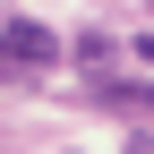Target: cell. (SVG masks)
Returning a JSON list of instances; mask_svg holds the SVG:
<instances>
[{"label":"cell","mask_w":154,"mask_h":154,"mask_svg":"<svg viewBox=\"0 0 154 154\" xmlns=\"http://www.w3.org/2000/svg\"><path fill=\"white\" fill-rule=\"evenodd\" d=\"M0 77H17V60H9V51H0Z\"/></svg>","instance_id":"3957f363"},{"label":"cell","mask_w":154,"mask_h":154,"mask_svg":"<svg viewBox=\"0 0 154 154\" xmlns=\"http://www.w3.org/2000/svg\"><path fill=\"white\" fill-rule=\"evenodd\" d=\"M137 60H146V69H154V34H137Z\"/></svg>","instance_id":"7a4b0ae2"},{"label":"cell","mask_w":154,"mask_h":154,"mask_svg":"<svg viewBox=\"0 0 154 154\" xmlns=\"http://www.w3.org/2000/svg\"><path fill=\"white\" fill-rule=\"evenodd\" d=\"M0 51L17 69H43V60H60V34H43L34 17H17V26H0Z\"/></svg>","instance_id":"6da1fadb"}]
</instances>
